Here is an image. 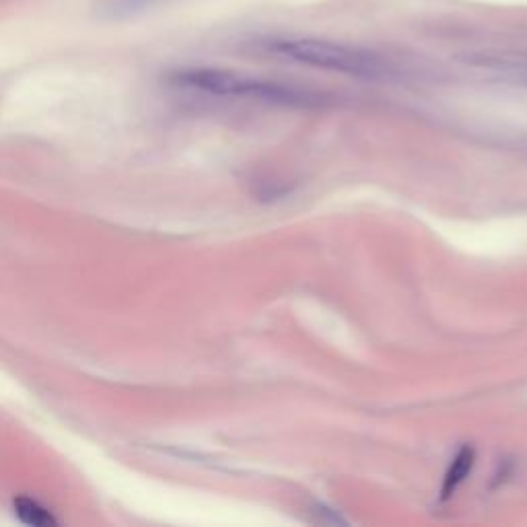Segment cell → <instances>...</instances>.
<instances>
[{"instance_id":"cell-1","label":"cell","mask_w":527,"mask_h":527,"mask_svg":"<svg viewBox=\"0 0 527 527\" xmlns=\"http://www.w3.org/2000/svg\"><path fill=\"white\" fill-rule=\"evenodd\" d=\"M270 52L311 68L330 70L357 79H379L385 73L381 58L369 50L315 38H289L270 44Z\"/></svg>"},{"instance_id":"cell-2","label":"cell","mask_w":527,"mask_h":527,"mask_svg":"<svg viewBox=\"0 0 527 527\" xmlns=\"http://www.w3.org/2000/svg\"><path fill=\"white\" fill-rule=\"evenodd\" d=\"M171 83L175 87L215 95V97L250 99V101H266L280 105H297L307 101V95L293 87L280 85L274 81H264L243 73H233V70H221V68H186L180 70V73H173Z\"/></svg>"},{"instance_id":"cell-3","label":"cell","mask_w":527,"mask_h":527,"mask_svg":"<svg viewBox=\"0 0 527 527\" xmlns=\"http://www.w3.org/2000/svg\"><path fill=\"white\" fill-rule=\"evenodd\" d=\"M476 464V449L466 445L458 451V455L451 460L445 478H443V486H441V499L447 501L451 499L455 493H458V488L468 480V476L472 474Z\"/></svg>"},{"instance_id":"cell-4","label":"cell","mask_w":527,"mask_h":527,"mask_svg":"<svg viewBox=\"0 0 527 527\" xmlns=\"http://www.w3.org/2000/svg\"><path fill=\"white\" fill-rule=\"evenodd\" d=\"M159 0H95V15L103 21H126L145 13Z\"/></svg>"},{"instance_id":"cell-5","label":"cell","mask_w":527,"mask_h":527,"mask_svg":"<svg viewBox=\"0 0 527 527\" xmlns=\"http://www.w3.org/2000/svg\"><path fill=\"white\" fill-rule=\"evenodd\" d=\"M15 515L19 517L21 523L25 525H33V527H48V525H56L54 515L42 507L38 501H33L29 497H19L15 499Z\"/></svg>"}]
</instances>
